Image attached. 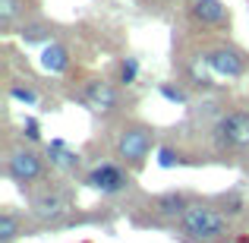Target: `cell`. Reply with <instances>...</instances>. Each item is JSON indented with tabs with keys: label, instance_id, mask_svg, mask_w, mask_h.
<instances>
[{
	"label": "cell",
	"instance_id": "cell-4",
	"mask_svg": "<svg viewBox=\"0 0 249 243\" xmlns=\"http://www.w3.org/2000/svg\"><path fill=\"white\" fill-rule=\"evenodd\" d=\"M6 177L16 183H35L44 177V158L32 149H13L6 155Z\"/></svg>",
	"mask_w": 249,
	"mask_h": 243
},
{
	"label": "cell",
	"instance_id": "cell-20",
	"mask_svg": "<svg viewBox=\"0 0 249 243\" xmlns=\"http://www.w3.org/2000/svg\"><path fill=\"white\" fill-rule=\"evenodd\" d=\"M22 136H25L29 142H41V127H38L35 117H29V120L22 123Z\"/></svg>",
	"mask_w": 249,
	"mask_h": 243
},
{
	"label": "cell",
	"instance_id": "cell-8",
	"mask_svg": "<svg viewBox=\"0 0 249 243\" xmlns=\"http://www.w3.org/2000/svg\"><path fill=\"white\" fill-rule=\"evenodd\" d=\"M205 63H208V70H212L214 76H227V79H240V76L246 73V57L240 54L237 48H227V44L208 51Z\"/></svg>",
	"mask_w": 249,
	"mask_h": 243
},
{
	"label": "cell",
	"instance_id": "cell-22",
	"mask_svg": "<svg viewBox=\"0 0 249 243\" xmlns=\"http://www.w3.org/2000/svg\"><path fill=\"white\" fill-rule=\"evenodd\" d=\"M246 170H249V158H246Z\"/></svg>",
	"mask_w": 249,
	"mask_h": 243
},
{
	"label": "cell",
	"instance_id": "cell-13",
	"mask_svg": "<svg viewBox=\"0 0 249 243\" xmlns=\"http://www.w3.org/2000/svg\"><path fill=\"white\" fill-rule=\"evenodd\" d=\"M19 237V218L13 215V208L0 212V243H13Z\"/></svg>",
	"mask_w": 249,
	"mask_h": 243
},
{
	"label": "cell",
	"instance_id": "cell-16",
	"mask_svg": "<svg viewBox=\"0 0 249 243\" xmlns=\"http://www.w3.org/2000/svg\"><path fill=\"white\" fill-rule=\"evenodd\" d=\"M136 76H139V60H136V57H126V60L120 63V85H133Z\"/></svg>",
	"mask_w": 249,
	"mask_h": 243
},
{
	"label": "cell",
	"instance_id": "cell-10",
	"mask_svg": "<svg viewBox=\"0 0 249 243\" xmlns=\"http://www.w3.org/2000/svg\"><path fill=\"white\" fill-rule=\"evenodd\" d=\"M193 16L202 25H224L227 22V6L221 0H196L193 3Z\"/></svg>",
	"mask_w": 249,
	"mask_h": 243
},
{
	"label": "cell",
	"instance_id": "cell-17",
	"mask_svg": "<svg viewBox=\"0 0 249 243\" xmlns=\"http://www.w3.org/2000/svg\"><path fill=\"white\" fill-rule=\"evenodd\" d=\"M16 16H19V0H0V25L10 29Z\"/></svg>",
	"mask_w": 249,
	"mask_h": 243
},
{
	"label": "cell",
	"instance_id": "cell-9",
	"mask_svg": "<svg viewBox=\"0 0 249 243\" xmlns=\"http://www.w3.org/2000/svg\"><path fill=\"white\" fill-rule=\"evenodd\" d=\"M189 208V199L183 193H161L152 199V212L158 215V218H183V212Z\"/></svg>",
	"mask_w": 249,
	"mask_h": 243
},
{
	"label": "cell",
	"instance_id": "cell-2",
	"mask_svg": "<svg viewBox=\"0 0 249 243\" xmlns=\"http://www.w3.org/2000/svg\"><path fill=\"white\" fill-rule=\"evenodd\" d=\"M155 149V130L145 123H129L117 136V158L129 168H142Z\"/></svg>",
	"mask_w": 249,
	"mask_h": 243
},
{
	"label": "cell",
	"instance_id": "cell-21",
	"mask_svg": "<svg viewBox=\"0 0 249 243\" xmlns=\"http://www.w3.org/2000/svg\"><path fill=\"white\" fill-rule=\"evenodd\" d=\"M224 208H227V212H233V215H237V212H243V208H246L243 196H240V193H231V196L224 199Z\"/></svg>",
	"mask_w": 249,
	"mask_h": 243
},
{
	"label": "cell",
	"instance_id": "cell-15",
	"mask_svg": "<svg viewBox=\"0 0 249 243\" xmlns=\"http://www.w3.org/2000/svg\"><path fill=\"white\" fill-rule=\"evenodd\" d=\"M10 98L22 104H38V92L32 85H19V82H10Z\"/></svg>",
	"mask_w": 249,
	"mask_h": 243
},
{
	"label": "cell",
	"instance_id": "cell-7",
	"mask_svg": "<svg viewBox=\"0 0 249 243\" xmlns=\"http://www.w3.org/2000/svg\"><path fill=\"white\" fill-rule=\"evenodd\" d=\"M79 101L89 111L101 114V117H110L117 108H120V95H117V89L110 82H104V79H89V82H85L82 92H79Z\"/></svg>",
	"mask_w": 249,
	"mask_h": 243
},
{
	"label": "cell",
	"instance_id": "cell-18",
	"mask_svg": "<svg viewBox=\"0 0 249 243\" xmlns=\"http://www.w3.org/2000/svg\"><path fill=\"white\" fill-rule=\"evenodd\" d=\"M161 95H164L167 98V101H174V104H186L189 101V98H186V92H183L180 89V85H170V82H161Z\"/></svg>",
	"mask_w": 249,
	"mask_h": 243
},
{
	"label": "cell",
	"instance_id": "cell-1",
	"mask_svg": "<svg viewBox=\"0 0 249 243\" xmlns=\"http://www.w3.org/2000/svg\"><path fill=\"white\" fill-rule=\"evenodd\" d=\"M177 224H180V237L189 243H224L231 237L227 215L212 202H189V208Z\"/></svg>",
	"mask_w": 249,
	"mask_h": 243
},
{
	"label": "cell",
	"instance_id": "cell-3",
	"mask_svg": "<svg viewBox=\"0 0 249 243\" xmlns=\"http://www.w3.org/2000/svg\"><path fill=\"white\" fill-rule=\"evenodd\" d=\"M214 139L221 149H249V111H231L218 120Z\"/></svg>",
	"mask_w": 249,
	"mask_h": 243
},
{
	"label": "cell",
	"instance_id": "cell-12",
	"mask_svg": "<svg viewBox=\"0 0 249 243\" xmlns=\"http://www.w3.org/2000/svg\"><path fill=\"white\" fill-rule=\"evenodd\" d=\"M41 67L48 70V73H63V70L70 67V51L63 48V44L51 41L48 48L41 51Z\"/></svg>",
	"mask_w": 249,
	"mask_h": 243
},
{
	"label": "cell",
	"instance_id": "cell-14",
	"mask_svg": "<svg viewBox=\"0 0 249 243\" xmlns=\"http://www.w3.org/2000/svg\"><path fill=\"white\" fill-rule=\"evenodd\" d=\"M19 35H22L25 44H51V35H54V32H51L48 25H22Z\"/></svg>",
	"mask_w": 249,
	"mask_h": 243
},
{
	"label": "cell",
	"instance_id": "cell-11",
	"mask_svg": "<svg viewBox=\"0 0 249 243\" xmlns=\"http://www.w3.org/2000/svg\"><path fill=\"white\" fill-rule=\"evenodd\" d=\"M48 161L54 164V168H60V170H76L79 168V155L70 152L67 142H60V139H54L48 146Z\"/></svg>",
	"mask_w": 249,
	"mask_h": 243
},
{
	"label": "cell",
	"instance_id": "cell-19",
	"mask_svg": "<svg viewBox=\"0 0 249 243\" xmlns=\"http://www.w3.org/2000/svg\"><path fill=\"white\" fill-rule=\"evenodd\" d=\"M158 164H161L164 170H170V168H177V164H180V155H177L170 146H161V149H158Z\"/></svg>",
	"mask_w": 249,
	"mask_h": 243
},
{
	"label": "cell",
	"instance_id": "cell-5",
	"mask_svg": "<svg viewBox=\"0 0 249 243\" xmlns=\"http://www.w3.org/2000/svg\"><path fill=\"white\" fill-rule=\"evenodd\" d=\"M70 199L67 193H60V189H41V193L32 199V215H35L41 224H63L70 215Z\"/></svg>",
	"mask_w": 249,
	"mask_h": 243
},
{
	"label": "cell",
	"instance_id": "cell-6",
	"mask_svg": "<svg viewBox=\"0 0 249 243\" xmlns=\"http://www.w3.org/2000/svg\"><path fill=\"white\" fill-rule=\"evenodd\" d=\"M129 183H133V177H129L120 164H110V161L98 164V168H91L89 174H85V187L98 189V193H104V196L123 193V189H129Z\"/></svg>",
	"mask_w": 249,
	"mask_h": 243
}]
</instances>
